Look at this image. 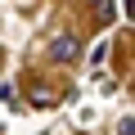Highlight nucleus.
I'll list each match as a JSON object with an SVG mask.
<instances>
[{"label":"nucleus","instance_id":"nucleus-1","mask_svg":"<svg viewBox=\"0 0 135 135\" xmlns=\"http://www.w3.org/2000/svg\"><path fill=\"white\" fill-rule=\"evenodd\" d=\"M77 54H81V41H77L72 32L50 36V59H54V63H77Z\"/></svg>","mask_w":135,"mask_h":135},{"label":"nucleus","instance_id":"nucleus-2","mask_svg":"<svg viewBox=\"0 0 135 135\" xmlns=\"http://www.w3.org/2000/svg\"><path fill=\"white\" fill-rule=\"evenodd\" d=\"M117 135H135V117H122L117 122Z\"/></svg>","mask_w":135,"mask_h":135},{"label":"nucleus","instance_id":"nucleus-3","mask_svg":"<svg viewBox=\"0 0 135 135\" xmlns=\"http://www.w3.org/2000/svg\"><path fill=\"white\" fill-rule=\"evenodd\" d=\"M95 5H99V18H108V14H113V5H108V0H95Z\"/></svg>","mask_w":135,"mask_h":135}]
</instances>
